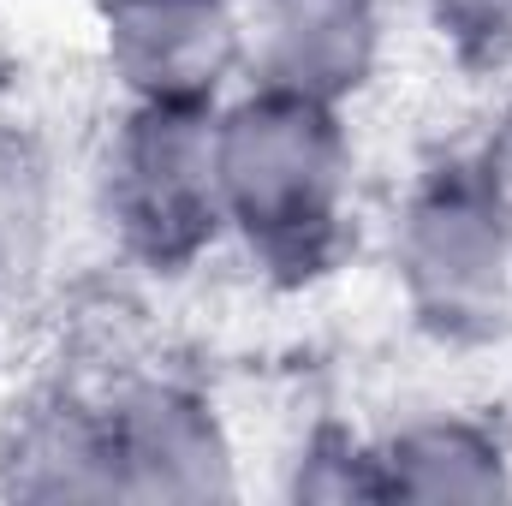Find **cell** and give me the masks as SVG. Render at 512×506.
Returning a JSON list of instances; mask_svg holds the SVG:
<instances>
[{
  "instance_id": "obj_5",
  "label": "cell",
  "mask_w": 512,
  "mask_h": 506,
  "mask_svg": "<svg viewBox=\"0 0 512 506\" xmlns=\"http://www.w3.org/2000/svg\"><path fill=\"white\" fill-rule=\"evenodd\" d=\"M108 54L137 102L209 108L239 60L227 0H108Z\"/></svg>"
},
{
  "instance_id": "obj_9",
  "label": "cell",
  "mask_w": 512,
  "mask_h": 506,
  "mask_svg": "<svg viewBox=\"0 0 512 506\" xmlns=\"http://www.w3.org/2000/svg\"><path fill=\"white\" fill-rule=\"evenodd\" d=\"M483 179L495 185V197L507 203V215H512V108H507V120L495 126V137H489V155H483Z\"/></svg>"
},
{
  "instance_id": "obj_6",
  "label": "cell",
  "mask_w": 512,
  "mask_h": 506,
  "mask_svg": "<svg viewBox=\"0 0 512 506\" xmlns=\"http://www.w3.org/2000/svg\"><path fill=\"white\" fill-rule=\"evenodd\" d=\"M256 66L262 84L340 108V96H352L376 66L370 0H262Z\"/></svg>"
},
{
  "instance_id": "obj_8",
  "label": "cell",
  "mask_w": 512,
  "mask_h": 506,
  "mask_svg": "<svg viewBox=\"0 0 512 506\" xmlns=\"http://www.w3.org/2000/svg\"><path fill=\"white\" fill-rule=\"evenodd\" d=\"M435 24L453 36L471 60H507L512 54V0H429Z\"/></svg>"
},
{
  "instance_id": "obj_2",
  "label": "cell",
  "mask_w": 512,
  "mask_h": 506,
  "mask_svg": "<svg viewBox=\"0 0 512 506\" xmlns=\"http://www.w3.org/2000/svg\"><path fill=\"white\" fill-rule=\"evenodd\" d=\"M399 274L423 322L453 334L495 328L512 292V215L483 167L441 173L417 191L399 227Z\"/></svg>"
},
{
  "instance_id": "obj_1",
  "label": "cell",
  "mask_w": 512,
  "mask_h": 506,
  "mask_svg": "<svg viewBox=\"0 0 512 506\" xmlns=\"http://www.w3.org/2000/svg\"><path fill=\"white\" fill-rule=\"evenodd\" d=\"M215 179L251 251L310 274L334 245L346 203V131L334 102L262 84L215 120Z\"/></svg>"
},
{
  "instance_id": "obj_7",
  "label": "cell",
  "mask_w": 512,
  "mask_h": 506,
  "mask_svg": "<svg viewBox=\"0 0 512 506\" xmlns=\"http://www.w3.org/2000/svg\"><path fill=\"white\" fill-rule=\"evenodd\" d=\"M376 459V501H501L512 495L507 453L477 423H411Z\"/></svg>"
},
{
  "instance_id": "obj_4",
  "label": "cell",
  "mask_w": 512,
  "mask_h": 506,
  "mask_svg": "<svg viewBox=\"0 0 512 506\" xmlns=\"http://www.w3.org/2000/svg\"><path fill=\"white\" fill-rule=\"evenodd\" d=\"M108 501H221L233 495V453L209 405L185 387L149 381L102 411Z\"/></svg>"
},
{
  "instance_id": "obj_3",
  "label": "cell",
  "mask_w": 512,
  "mask_h": 506,
  "mask_svg": "<svg viewBox=\"0 0 512 506\" xmlns=\"http://www.w3.org/2000/svg\"><path fill=\"white\" fill-rule=\"evenodd\" d=\"M114 221L126 245L155 268H179L227 221L215 179V114L137 102L114 149Z\"/></svg>"
}]
</instances>
